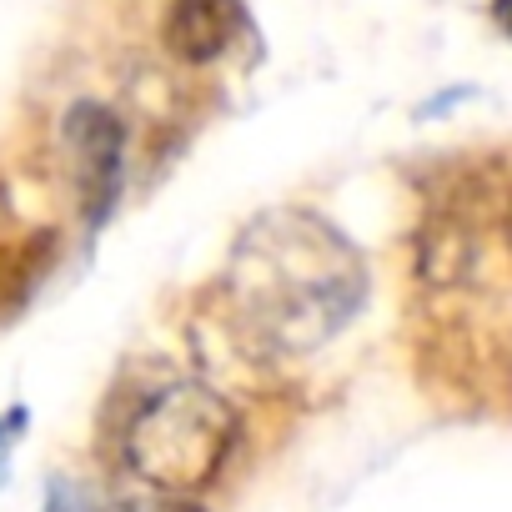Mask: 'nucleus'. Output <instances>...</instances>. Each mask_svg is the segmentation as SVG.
Here are the masks:
<instances>
[{
	"instance_id": "nucleus-5",
	"label": "nucleus",
	"mask_w": 512,
	"mask_h": 512,
	"mask_svg": "<svg viewBox=\"0 0 512 512\" xmlns=\"http://www.w3.org/2000/svg\"><path fill=\"white\" fill-rule=\"evenodd\" d=\"M21 422H26V412H6V417H0V447H6V442H11L6 432H16Z\"/></svg>"
},
{
	"instance_id": "nucleus-4",
	"label": "nucleus",
	"mask_w": 512,
	"mask_h": 512,
	"mask_svg": "<svg viewBox=\"0 0 512 512\" xmlns=\"http://www.w3.org/2000/svg\"><path fill=\"white\" fill-rule=\"evenodd\" d=\"M241 31V0H171L161 16V46L181 66H211Z\"/></svg>"
},
{
	"instance_id": "nucleus-3",
	"label": "nucleus",
	"mask_w": 512,
	"mask_h": 512,
	"mask_svg": "<svg viewBox=\"0 0 512 512\" xmlns=\"http://www.w3.org/2000/svg\"><path fill=\"white\" fill-rule=\"evenodd\" d=\"M66 151H71V176L86 206V221L101 226L116 206L121 191V171H126V126L111 106L101 101H76L61 121Z\"/></svg>"
},
{
	"instance_id": "nucleus-1",
	"label": "nucleus",
	"mask_w": 512,
	"mask_h": 512,
	"mask_svg": "<svg viewBox=\"0 0 512 512\" xmlns=\"http://www.w3.org/2000/svg\"><path fill=\"white\" fill-rule=\"evenodd\" d=\"M246 322L272 347L307 352L322 347L362 302V262L337 241V231L312 216H272L236 251L231 277Z\"/></svg>"
},
{
	"instance_id": "nucleus-2",
	"label": "nucleus",
	"mask_w": 512,
	"mask_h": 512,
	"mask_svg": "<svg viewBox=\"0 0 512 512\" xmlns=\"http://www.w3.org/2000/svg\"><path fill=\"white\" fill-rule=\"evenodd\" d=\"M236 447V412L206 382H171L136 407L121 432V462L131 477L166 497L211 487Z\"/></svg>"
}]
</instances>
